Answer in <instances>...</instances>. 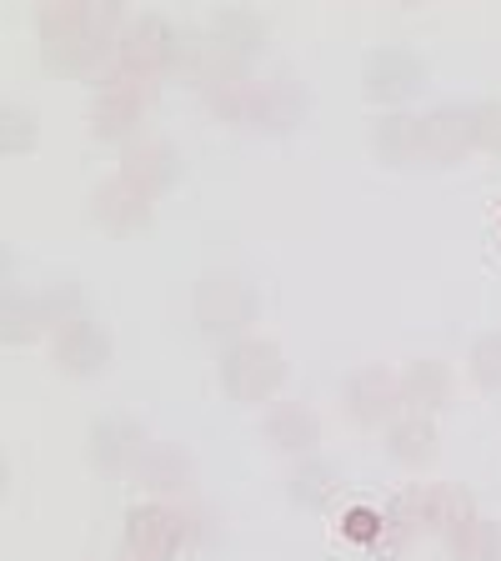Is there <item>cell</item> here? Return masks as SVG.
Wrapping results in <instances>:
<instances>
[{
  "label": "cell",
  "mask_w": 501,
  "mask_h": 561,
  "mask_svg": "<svg viewBox=\"0 0 501 561\" xmlns=\"http://www.w3.org/2000/svg\"><path fill=\"white\" fill-rule=\"evenodd\" d=\"M121 5L91 0V5H46L41 11V50L56 70H91L111 56V41H121Z\"/></svg>",
  "instance_id": "obj_1"
},
{
  "label": "cell",
  "mask_w": 501,
  "mask_h": 561,
  "mask_svg": "<svg viewBox=\"0 0 501 561\" xmlns=\"http://www.w3.org/2000/svg\"><path fill=\"white\" fill-rule=\"evenodd\" d=\"M191 311H196L206 336H231L246 321H257V286H251L241 271H206V276L196 280Z\"/></svg>",
  "instance_id": "obj_2"
},
{
  "label": "cell",
  "mask_w": 501,
  "mask_h": 561,
  "mask_svg": "<svg viewBox=\"0 0 501 561\" xmlns=\"http://www.w3.org/2000/svg\"><path fill=\"white\" fill-rule=\"evenodd\" d=\"M286 381V356L276 341L261 336H241L226 346L221 356V386L236 401H266L276 386Z\"/></svg>",
  "instance_id": "obj_3"
},
{
  "label": "cell",
  "mask_w": 501,
  "mask_h": 561,
  "mask_svg": "<svg viewBox=\"0 0 501 561\" xmlns=\"http://www.w3.org/2000/svg\"><path fill=\"white\" fill-rule=\"evenodd\" d=\"M175 46H181V31H171V21H161V15H130L116 41V56L126 66V76L151 81L166 66H175Z\"/></svg>",
  "instance_id": "obj_4"
},
{
  "label": "cell",
  "mask_w": 501,
  "mask_h": 561,
  "mask_svg": "<svg viewBox=\"0 0 501 561\" xmlns=\"http://www.w3.org/2000/svg\"><path fill=\"white\" fill-rule=\"evenodd\" d=\"M421 81H426V60H421L411 46H376V50H366L362 85H366V95H372V101L397 105V101H407V95H417Z\"/></svg>",
  "instance_id": "obj_5"
},
{
  "label": "cell",
  "mask_w": 501,
  "mask_h": 561,
  "mask_svg": "<svg viewBox=\"0 0 501 561\" xmlns=\"http://www.w3.org/2000/svg\"><path fill=\"white\" fill-rule=\"evenodd\" d=\"M421 161H456V156L477 146V105H436L432 116H417Z\"/></svg>",
  "instance_id": "obj_6"
},
{
  "label": "cell",
  "mask_w": 501,
  "mask_h": 561,
  "mask_svg": "<svg viewBox=\"0 0 501 561\" xmlns=\"http://www.w3.org/2000/svg\"><path fill=\"white\" fill-rule=\"evenodd\" d=\"M91 461L101 471H130L136 477V467L146 461V451H151V436H146V426L130 416H101L91 426Z\"/></svg>",
  "instance_id": "obj_7"
},
{
  "label": "cell",
  "mask_w": 501,
  "mask_h": 561,
  "mask_svg": "<svg viewBox=\"0 0 501 561\" xmlns=\"http://www.w3.org/2000/svg\"><path fill=\"white\" fill-rule=\"evenodd\" d=\"M111 362V336L95 327L91 316H70L56 327V366L66 376H95Z\"/></svg>",
  "instance_id": "obj_8"
},
{
  "label": "cell",
  "mask_w": 501,
  "mask_h": 561,
  "mask_svg": "<svg viewBox=\"0 0 501 561\" xmlns=\"http://www.w3.org/2000/svg\"><path fill=\"white\" fill-rule=\"evenodd\" d=\"M341 401H346V411L356 421H386L397 407H407L401 401V376H391L386 366H362V371H351L346 386H341Z\"/></svg>",
  "instance_id": "obj_9"
},
{
  "label": "cell",
  "mask_w": 501,
  "mask_h": 561,
  "mask_svg": "<svg viewBox=\"0 0 501 561\" xmlns=\"http://www.w3.org/2000/svg\"><path fill=\"white\" fill-rule=\"evenodd\" d=\"M181 547V522L166 506H136L126 516V561H171Z\"/></svg>",
  "instance_id": "obj_10"
},
{
  "label": "cell",
  "mask_w": 501,
  "mask_h": 561,
  "mask_svg": "<svg viewBox=\"0 0 501 561\" xmlns=\"http://www.w3.org/2000/svg\"><path fill=\"white\" fill-rule=\"evenodd\" d=\"M121 175H126L130 186L146 191V196H161L175 175H181V151H175L171 140H161V136L130 140V146H126V161H121Z\"/></svg>",
  "instance_id": "obj_11"
},
{
  "label": "cell",
  "mask_w": 501,
  "mask_h": 561,
  "mask_svg": "<svg viewBox=\"0 0 501 561\" xmlns=\"http://www.w3.org/2000/svg\"><path fill=\"white\" fill-rule=\"evenodd\" d=\"M151 201L156 196H146L140 186H130L126 175H116V181H101L91 191V216L105 231H140L151 221Z\"/></svg>",
  "instance_id": "obj_12"
},
{
  "label": "cell",
  "mask_w": 501,
  "mask_h": 561,
  "mask_svg": "<svg viewBox=\"0 0 501 561\" xmlns=\"http://www.w3.org/2000/svg\"><path fill=\"white\" fill-rule=\"evenodd\" d=\"M306 105H311V95H306V85L296 81V70H276V76L257 81V121H251V126L292 130L296 121L306 116Z\"/></svg>",
  "instance_id": "obj_13"
},
{
  "label": "cell",
  "mask_w": 501,
  "mask_h": 561,
  "mask_svg": "<svg viewBox=\"0 0 501 561\" xmlns=\"http://www.w3.org/2000/svg\"><path fill=\"white\" fill-rule=\"evenodd\" d=\"M206 35L231 66H246V60L266 46V21L257 11H246V5H226V11H216L206 21Z\"/></svg>",
  "instance_id": "obj_14"
},
{
  "label": "cell",
  "mask_w": 501,
  "mask_h": 561,
  "mask_svg": "<svg viewBox=\"0 0 501 561\" xmlns=\"http://www.w3.org/2000/svg\"><path fill=\"white\" fill-rule=\"evenodd\" d=\"M140 111H146V81L121 76V81H111L101 95H95L91 130H95V136H126V130H136Z\"/></svg>",
  "instance_id": "obj_15"
},
{
  "label": "cell",
  "mask_w": 501,
  "mask_h": 561,
  "mask_svg": "<svg viewBox=\"0 0 501 561\" xmlns=\"http://www.w3.org/2000/svg\"><path fill=\"white\" fill-rule=\"evenodd\" d=\"M261 436H266L276 451H311L316 436H321V421H316L311 407H301V401H281V407L266 411V421H261Z\"/></svg>",
  "instance_id": "obj_16"
},
{
  "label": "cell",
  "mask_w": 501,
  "mask_h": 561,
  "mask_svg": "<svg viewBox=\"0 0 501 561\" xmlns=\"http://www.w3.org/2000/svg\"><path fill=\"white\" fill-rule=\"evenodd\" d=\"M386 456H391V461H401V467H426V461L436 456V426H432V416L411 411V416L391 421V426H386Z\"/></svg>",
  "instance_id": "obj_17"
},
{
  "label": "cell",
  "mask_w": 501,
  "mask_h": 561,
  "mask_svg": "<svg viewBox=\"0 0 501 561\" xmlns=\"http://www.w3.org/2000/svg\"><path fill=\"white\" fill-rule=\"evenodd\" d=\"M401 401L417 407L421 416L446 407V401H452V371H446V362H432V356L407 362V371H401Z\"/></svg>",
  "instance_id": "obj_18"
},
{
  "label": "cell",
  "mask_w": 501,
  "mask_h": 561,
  "mask_svg": "<svg viewBox=\"0 0 501 561\" xmlns=\"http://www.w3.org/2000/svg\"><path fill=\"white\" fill-rule=\"evenodd\" d=\"M442 537H446V551H452L456 561H501V526L481 512L462 516L456 526H446Z\"/></svg>",
  "instance_id": "obj_19"
},
{
  "label": "cell",
  "mask_w": 501,
  "mask_h": 561,
  "mask_svg": "<svg viewBox=\"0 0 501 561\" xmlns=\"http://www.w3.org/2000/svg\"><path fill=\"white\" fill-rule=\"evenodd\" d=\"M286 486H292V502L296 506L327 512V506L341 496V471L331 467V461H321V456H311V461H296L292 477H286Z\"/></svg>",
  "instance_id": "obj_20"
},
{
  "label": "cell",
  "mask_w": 501,
  "mask_h": 561,
  "mask_svg": "<svg viewBox=\"0 0 501 561\" xmlns=\"http://www.w3.org/2000/svg\"><path fill=\"white\" fill-rule=\"evenodd\" d=\"M50 327V311L41 301V291H5V306H0V336L11 346H25L41 331Z\"/></svg>",
  "instance_id": "obj_21"
},
{
  "label": "cell",
  "mask_w": 501,
  "mask_h": 561,
  "mask_svg": "<svg viewBox=\"0 0 501 561\" xmlns=\"http://www.w3.org/2000/svg\"><path fill=\"white\" fill-rule=\"evenodd\" d=\"M206 101L210 111L221 121H257V81L246 76V70H231V76H221V81L206 85Z\"/></svg>",
  "instance_id": "obj_22"
},
{
  "label": "cell",
  "mask_w": 501,
  "mask_h": 561,
  "mask_svg": "<svg viewBox=\"0 0 501 561\" xmlns=\"http://www.w3.org/2000/svg\"><path fill=\"white\" fill-rule=\"evenodd\" d=\"M372 151L391 165L421 161V140H417V116H382L372 126Z\"/></svg>",
  "instance_id": "obj_23"
},
{
  "label": "cell",
  "mask_w": 501,
  "mask_h": 561,
  "mask_svg": "<svg viewBox=\"0 0 501 561\" xmlns=\"http://www.w3.org/2000/svg\"><path fill=\"white\" fill-rule=\"evenodd\" d=\"M140 486L151 491H175L191 481V456L181 451V446H166V442H151V451H146V461L136 467Z\"/></svg>",
  "instance_id": "obj_24"
},
{
  "label": "cell",
  "mask_w": 501,
  "mask_h": 561,
  "mask_svg": "<svg viewBox=\"0 0 501 561\" xmlns=\"http://www.w3.org/2000/svg\"><path fill=\"white\" fill-rule=\"evenodd\" d=\"M35 136H41V116H35L31 105H5V116H0V146H5V156L31 151Z\"/></svg>",
  "instance_id": "obj_25"
},
{
  "label": "cell",
  "mask_w": 501,
  "mask_h": 561,
  "mask_svg": "<svg viewBox=\"0 0 501 561\" xmlns=\"http://www.w3.org/2000/svg\"><path fill=\"white\" fill-rule=\"evenodd\" d=\"M471 376H477L487 391H501V331H487V336L471 341Z\"/></svg>",
  "instance_id": "obj_26"
},
{
  "label": "cell",
  "mask_w": 501,
  "mask_h": 561,
  "mask_svg": "<svg viewBox=\"0 0 501 561\" xmlns=\"http://www.w3.org/2000/svg\"><path fill=\"white\" fill-rule=\"evenodd\" d=\"M477 140L481 146H501V105L497 101L477 105Z\"/></svg>",
  "instance_id": "obj_27"
},
{
  "label": "cell",
  "mask_w": 501,
  "mask_h": 561,
  "mask_svg": "<svg viewBox=\"0 0 501 561\" xmlns=\"http://www.w3.org/2000/svg\"><path fill=\"white\" fill-rule=\"evenodd\" d=\"M382 522H386V516H376V512H351L346 516V537L376 541V537H382Z\"/></svg>",
  "instance_id": "obj_28"
}]
</instances>
